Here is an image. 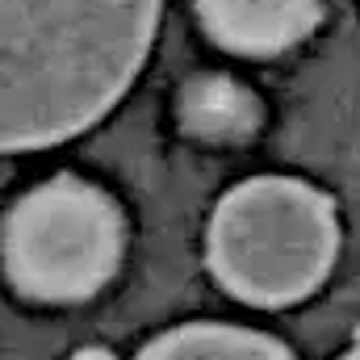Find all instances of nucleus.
Wrapping results in <instances>:
<instances>
[{"mask_svg":"<svg viewBox=\"0 0 360 360\" xmlns=\"http://www.w3.org/2000/svg\"><path fill=\"white\" fill-rule=\"evenodd\" d=\"M160 25V0H0V155L101 122Z\"/></svg>","mask_w":360,"mask_h":360,"instance_id":"obj_1","label":"nucleus"},{"mask_svg":"<svg viewBox=\"0 0 360 360\" xmlns=\"http://www.w3.org/2000/svg\"><path fill=\"white\" fill-rule=\"evenodd\" d=\"M340 252V218L323 188L297 176H252L231 188L205 231L218 285L252 306L310 297Z\"/></svg>","mask_w":360,"mask_h":360,"instance_id":"obj_2","label":"nucleus"},{"mask_svg":"<svg viewBox=\"0 0 360 360\" xmlns=\"http://www.w3.org/2000/svg\"><path fill=\"white\" fill-rule=\"evenodd\" d=\"M122 205L80 176H51L30 188L0 231L8 281L38 302H84L101 293L122 264Z\"/></svg>","mask_w":360,"mask_h":360,"instance_id":"obj_3","label":"nucleus"},{"mask_svg":"<svg viewBox=\"0 0 360 360\" xmlns=\"http://www.w3.org/2000/svg\"><path fill=\"white\" fill-rule=\"evenodd\" d=\"M197 17L222 51L269 59L319 25L323 0H197Z\"/></svg>","mask_w":360,"mask_h":360,"instance_id":"obj_4","label":"nucleus"},{"mask_svg":"<svg viewBox=\"0 0 360 360\" xmlns=\"http://www.w3.org/2000/svg\"><path fill=\"white\" fill-rule=\"evenodd\" d=\"M180 126L201 139V143H214V147H231V143H243L260 130L264 122V105L260 96L231 80V76H193L176 101Z\"/></svg>","mask_w":360,"mask_h":360,"instance_id":"obj_5","label":"nucleus"},{"mask_svg":"<svg viewBox=\"0 0 360 360\" xmlns=\"http://www.w3.org/2000/svg\"><path fill=\"white\" fill-rule=\"evenodd\" d=\"M134 360H293L272 335L231 327V323H188L151 340Z\"/></svg>","mask_w":360,"mask_h":360,"instance_id":"obj_6","label":"nucleus"},{"mask_svg":"<svg viewBox=\"0 0 360 360\" xmlns=\"http://www.w3.org/2000/svg\"><path fill=\"white\" fill-rule=\"evenodd\" d=\"M76 360H113L109 352H101V348H89V352H80Z\"/></svg>","mask_w":360,"mask_h":360,"instance_id":"obj_7","label":"nucleus"},{"mask_svg":"<svg viewBox=\"0 0 360 360\" xmlns=\"http://www.w3.org/2000/svg\"><path fill=\"white\" fill-rule=\"evenodd\" d=\"M340 360H360V340H356V344H352V348H348V352H344Z\"/></svg>","mask_w":360,"mask_h":360,"instance_id":"obj_8","label":"nucleus"}]
</instances>
